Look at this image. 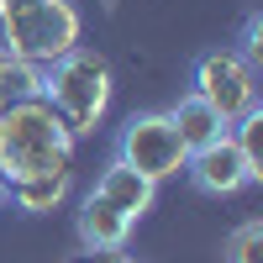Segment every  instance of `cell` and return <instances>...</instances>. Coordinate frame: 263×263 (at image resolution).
I'll return each instance as SVG.
<instances>
[{"label": "cell", "instance_id": "cell-1", "mask_svg": "<svg viewBox=\"0 0 263 263\" xmlns=\"http://www.w3.org/2000/svg\"><path fill=\"white\" fill-rule=\"evenodd\" d=\"M74 147H79V137L63 126V116L42 95L0 111V174H6L11 184L27 179V174L69 168L74 163Z\"/></svg>", "mask_w": 263, "mask_h": 263}, {"label": "cell", "instance_id": "cell-2", "mask_svg": "<svg viewBox=\"0 0 263 263\" xmlns=\"http://www.w3.org/2000/svg\"><path fill=\"white\" fill-rule=\"evenodd\" d=\"M42 100L63 116V126L74 137L95 132L111 111V63L90 48H69L42 69Z\"/></svg>", "mask_w": 263, "mask_h": 263}, {"label": "cell", "instance_id": "cell-3", "mask_svg": "<svg viewBox=\"0 0 263 263\" xmlns=\"http://www.w3.org/2000/svg\"><path fill=\"white\" fill-rule=\"evenodd\" d=\"M79 32H84V21L74 11V0H32V6H21L16 16L0 21V48L48 69L53 58L79 48Z\"/></svg>", "mask_w": 263, "mask_h": 263}, {"label": "cell", "instance_id": "cell-4", "mask_svg": "<svg viewBox=\"0 0 263 263\" xmlns=\"http://www.w3.org/2000/svg\"><path fill=\"white\" fill-rule=\"evenodd\" d=\"M116 158H121L126 168H137L142 179L163 184V179H174V174L184 168L190 147L179 142V132H174L168 111H142V116H132V121L121 126V137H116Z\"/></svg>", "mask_w": 263, "mask_h": 263}, {"label": "cell", "instance_id": "cell-5", "mask_svg": "<svg viewBox=\"0 0 263 263\" xmlns=\"http://www.w3.org/2000/svg\"><path fill=\"white\" fill-rule=\"evenodd\" d=\"M190 95H200L211 111L232 126L242 111L258 105V69L237 48H216V53H205L200 63H195V90Z\"/></svg>", "mask_w": 263, "mask_h": 263}, {"label": "cell", "instance_id": "cell-6", "mask_svg": "<svg viewBox=\"0 0 263 263\" xmlns=\"http://www.w3.org/2000/svg\"><path fill=\"white\" fill-rule=\"evenodd\" d=\"M184 174H190V184L200 190V195H216V200H227V195L258 184V174L248 168L242 147L232 142V132H221V137L205 142V147H195L190 158H184Z\"/></svg>", "mask_w": 263, "mask_h": 263}, {"label": "cell", "instance_id": "cell-7", "mask_svg": "<svg viewBox=\"0 0 263 263\" xmlns=\"http://www.w3.org/2000/svg\"><path fill=\"white\" fill-rule=\"evenodd\" d=\"M90 195H100L105 205H116L126 221H142V216L153 211V200H158V184L142 179L137 168H126L121 158H111V163L100 168V179H95V190H90Z\"/></svg>", "mask_w": 263, "mask_h": 263}, {"label": "cell", "instance_id": "cell-8", "mask_svg": "<svg viewBox=\"0 0 263 263\" xmlns=\"http://www.w3.org/2000/svg\"><path fill=\"white\" fill-rule=\"evenodd\" d=\"M137 221H126V216L116 205H105L100 195H84V205H79V242L84 253H111V248H126V237Z\"/></svg>", "mask_w": 263, "mask_h": 263}, {"label": "cell", "instance_id": "cell-9", "mask_svg": "<svg viewBox=\"0 0 263 263\" xmlns=\"http://www.w3.org/2000/svg\"><path fill=\"white\" fill-rule=\"evenodd\" d=\"M11 200H16V211H27V216H48V211H58L63 200H69V168L16 179V184H11Z\"/></svg>", "mask_w": 263, "mask_h": 263}, {"label": "cell", "instance_id": "cell-10", "mask_svg": "<svg viewBox=\"0 0 263 263\" xmlns=\"http://www.w3.org/2000/svg\"><path fill=\"white\" fill-rule=\"evenodd\" d=\"M168 121H174V132H179V142H184L190 153H195V147H205V142H216L221 132H232V126L216 116L200 95H184V100L168 111Z\"/></svg>", "mask_w": 263, "mask_h": 263}, {"label": "cell", "instance_id": "cell-11", "mask_svg": "<svg viewBox=\"0 0 263 263\" xmlns=\"http://www.w3.org/2000/svg\"><path fill=\"white\" fill-rule=\"evenodd\" d=\"M37 95H42V63L0 48V111L21 105V100H37Z\"/></svg>", "mask_w": 263, "mask_h": 263}, {"label": "cell", "instance_id": "cell-12", "mask_svg": "<svg viewBox=\"0 0 263 263\" xmlns=\"http://www.w3.org/2000/svg\"><path fill=\"white\" fill-rule=\"evenodd\" d=\"M232 126H237V132H232V142L242 147V158H248V168H253L258 179H263V111L253 105V111H242V116H237Z\"/></svg>", "mask_w": 263, "mask_h": 263}, {"label": "cell", "instance_id": "cell-13", "mask_svg": "<svg viewBox=\"0 0 263 263\" xmlns=\"http://www.w3.org/2000/svg\"><path fill=\"white\" fill-rule=\"evenodd\" d=\"M227 263H263V221H242L227 237Z\"/></svg>", "mask_w": 263, "mask_h": 263}, {"label": "cell", "instance_id": "cell-14", "mask_svg": "<svg viewBox=\"0 0 263 263\" xmlns=\"http://www.w3.org/2000/svg\"><path fill=\"white\" fill-rule=\"evenodd\" d=\"M69 263H142V258H132L126 248H111V253H74Z\"/></svg>", "mask_w": 263, "mask_h": 263}, {"label": "cell", "instance_id": "cell-15", "mask_svg": "<svg viewBox=\"0 0 263 263\" xmlns=\"http://www.w3.org/2000/svg\"><path fill=\"white\" fill-rule=\"evenodd\" d=\"M21 6H32V0H0V21H6V16H16Z\"/></svg>", "mask_w": 263, "mask_h": 263}, {"label": "cell", "instance_id": "cell-16", "mask_svg": "<svg viewBox=\"0 0 263 263\" xmlns=\"http://www.w3.org/2000/svg\"><path fill=\"white\" fill-rule=\"evenodd\" d=\"M11 200V179H6V174H0V205H6Z\"/></svg>", "mask_w": 263, "mask_h": 263}]
</instances>
